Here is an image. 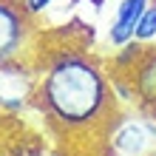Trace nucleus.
Returning a JSON list of instances; mask_svg holds the SVG:
<instances>
[{
  "label": "nucleus",
  "mask_w": 156,
  "mask_h": 156,
  "mask_svg": "<svg viewBox=\"0 0 156 156\" xmlns=\"http://www.w3.org/2000/svg\"><path fill=\"white\" fill-rule=\"evenodd\" d=\"M51 3H54V0H23V9H26V12H29V14L34 17V14L45 12V9H48Z\"/></svg>",
  "instance_id": "nucleus-7"
},
{
  "label": "nucleus",
  "mask_w": 156,
  "mask_h": 156,
  "mask_svg": "<svg viewBox=\"0 0 156 156\" xmlns=\"http://www.w3.org/2000/svg\"><path fill=\"white\" fill-rule=\"evenodd\" d=\"M131 88L136 91L145 108L156 111V48L142 51V43H136V62L131 66Z\"/></svg>",
  "instance_id": "nucleus-3"
},
{
  "label": "nucleus",
  "mask_w": 156,
  "mask_h": 156,
  "mask_svg": "<svg viewBox=\"0 0 156 156\" xmlns=\"http://www.w3.org/2000/svg\"><path fill=\"white\" fill-rule=\"evenodd\" d=\"M43 108L66 131H85L111 114V82L91 57L66 51L48 62L40 82Z\"/></svg>",
  "instance_id": "nucleus-1"
},
{
  "label": "nucleus",
  "mask_w": 156,
  "mask_h": 156,
  "mask_svg": "<svg viewBox=\"0 0 156 156\" xmlns=\"http://www.w3.org/2000/svg\"><path fill=\"white\" fill-rule=\"evenodd\" d=\"M153 0H122L114 14L111 26H108V43L114 48H122V45L133 43V34H136V26H139V17L145 14Z\"/></svg>",
  "instance_id": "nucleus-4"
},
{
  "label": "nucleus",
  "mask_w": 156,
  "mask_h": 156,
  "mask_svg": "<svg viewBox=\"0 0 156 156\" xmlns=\"http://www.w3.org/2000/svg\"><path fill=\"white\" fill-rule=\"evenodd\" d=\"M29 12L14 0H0V62L17 57L29 40Z\"/></svg>",
  "instance_id": "nucleus-2"
},
{
  "label": "nucleus",
  "mask_w": 156,
  "mask_h": 156,
  "mask_svg": "<svg viewBox=\"0 0 156 156\" xmlns=\"http://www.w3.org/2000/svg\"><path fill=\"white\" fill-rule=\"evenodd\" d=\"M153 37H156V3H151L148 9H145V14L139 17V26H136L133 40L136 43H148Z\"/></svg>",
  "instance_id": "nucleus-5"
},
{
  "label": "nucleus",
  "mask_w": 156,
  "mask_h": 156,
  "mask_svg": "<svg viewBox=\"0 0 156 156\" xmlns=\"http://www.w3.org/2000/svg\"><path fill=\"white\" fill-rule=\"evenodd\" d=\"M142 139H145L142 128H139V125H133V128H128L125 133H119V136H116V145H119L125 153H139V148L145 145Z\"/></svg>",
  "instance_id": "nucleus-6"
}]
</instances>
